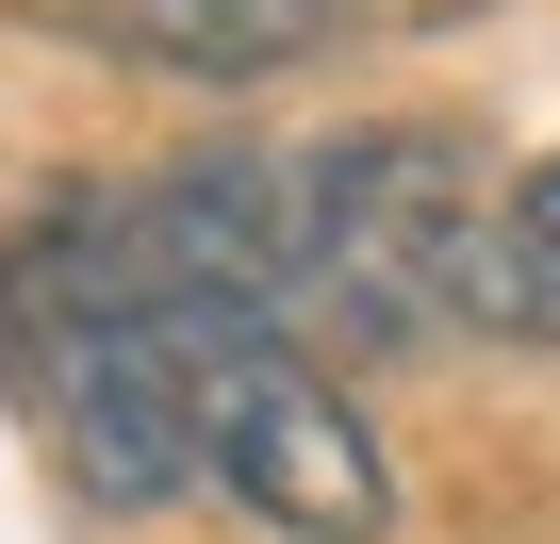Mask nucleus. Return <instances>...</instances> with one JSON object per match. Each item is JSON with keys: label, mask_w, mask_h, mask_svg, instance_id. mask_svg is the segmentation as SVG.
I'll list each match as a JSON object with an SVG mask.
<instances>
[{"label": "nucleus", "mask_w": 560, "mask_h": 544, "mask_svg": "<svg viewBox=\"0 0 560 544\" xmlns=\"http://www.w3.org/2000/svg\"><path fill=\"white\" fill-rule=\"evenodd\" d=\"M445 314L478 331V347H560V247L494 198V231L462 247V281H445Z\"/></svg>", "instance_id": "4"}, {"label": "nucleus", "mask_w": 560, "mask_h": 544, "mask_svg": "<svg viewBox=\"0 0 560 544\" xmlns=\"http://www.w3.org/2000/svg\"><path fill=\"white\" fill-rule=\"evenodd\" d=\"M149 331L182 347L198 462H214V495L247 528H280V544H396V445L347 396V363H314L280 314H231V298H182Z\"/></svg>", "instance_id": "1"}, {"label": "nucleus", "mask_w": 560, "mask_h": 544, "mask_svg": "<svg viewBox=\"0 0 560 544\" xmlns=\"http://www.w3.org/2000/svg\"><path fill=\"white\" fill-rule=\"evenodd\" d=\"M511 215H527V231H544V247H560V132H544V149H527V182H511Z\"/></svg>", "instance_id": "5"}, {"label": "nucleus", "mask_w": 560, "mask_h": 544, "mask_svg": "<svg viewBox=\"0 0 560 544\" xmlns=\"http://www.w3.org/2000/svg\"><path fill=\"white\" fill-rule=\"evenodd\" d=\"M50 429H67V478L100 511H165V495H214L198 462V396H182V347L149 314H67V331H18Z\"/></svg>", "instance_id": "2"}, {"label": "nucleus", "mask_w": 560, "mask_h": 544, "mask_svg": "<svg viewBox=\"0 0 560 544\" xmlns=\"http://www.w3.org/2000/svg\"><path fill=\"white\" fill-rule=\"evenodd\" d=\"M67 50H116L149 83H198V100H247L280 67H314L330 34H363V0H34Z\"/></svg>", "instance_id": "3"}]
</instances>
